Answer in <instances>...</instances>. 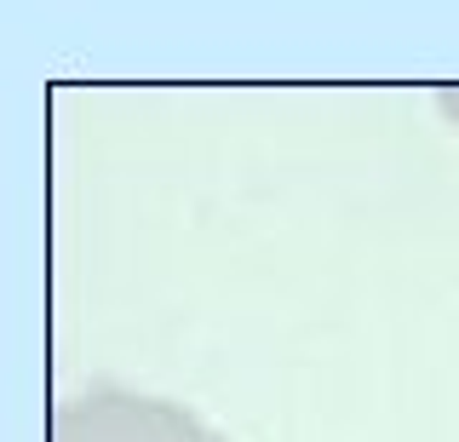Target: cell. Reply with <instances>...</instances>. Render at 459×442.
<instances>
[{
  "label": "cell",
  "instance_id": "cell-1",
  "mask_svg": "<svg viewBox=\"0 0 459 442\" xmlns=\"http://www.w3.org/2000/svg\"><path fill=\"white\" fill-rule=\"evenodd\" d=\"M52 442H224L219 431L195 420V413L161 403V396H138L121 385H92V391L69 396L52 420Z\"/></svg>",
  "mask_w": 459,
  "mask_h": 442
}]
</instances>
